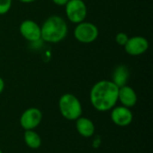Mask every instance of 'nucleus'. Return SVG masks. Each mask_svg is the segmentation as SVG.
<instances>
[{
    "label": "nucleus",
    "mask_w": 153,
    "mask_h": 153,
    "mask_svg": "<svg viewBox=\"0 0 153 153\" xmlns=\"http://www.w3.org/2000/svg\"><path fill=\"white\" fill-rule=\"evenodd\" d=\"M118 89L112 81H99L90 91L91 106L99 112L110 111L118 102Z\"/></svg>",
    "instance_id": "obj_1"
},
{
    "label": "nucleus",
    "mask_w": 153,
    "mask_h": 153,
    "mask_svg": "<svg viewBox=\"0 0 153 153\" xmlns=\"http://www.w3.org/2000/svg\"><path fill=\"white\" fill-rule=\"evenodd\" d=\"M41 39L48 43H58L65 39L68 26L64 18L59 15H51L40 26Z\"/></svg>",
    "instance_id": "obj_2"
},
{
    "label": "nucleus",
    "mask_w": 153,
    "mask_h": 153,
    "mask_svg": "<svg viewBox=\"0 0 153 153\" xmlns=\"http://www.w3.org/2000/svg\"><path fill=\"white\" fill-rule=\"evenodd\" d=\"M61 116L69 121H75L82 115V106L79 99L72 93L63 94L58 100Z\"/></svg>",
    "instance_id": "obj_3"
},
{
    "label": "nucleus",
    "mask_w": 153,
    "mask_h": 153,
    "mask_svg": "<svg viewBox=\"0 0 153 153\" xmlns=\"http://www.w3.org/2000/svg\"><path fill=\"white\" fill-rule=\"evenodd\" d=\"M74 36L80 43L90 44L98 39L99 29L94 23L83 21L76 24V27L74 30Z\"/></svg>",
    "instance_id": "obj_4"
},
{
    "label": "nucleus",
    "mask_w": 153,
    "mask_h": 153,
    "mask_svg": "<svg viewBox=\"0 0 153 153\" xmlns=\"http://www.w3.org/2000/svg\"><path fill=\"white\" fill-rule=\"evenodd\" d=\"M65 7L66 17L72 23L78 24L85 20L88 9L83 0H68Z\"/></svg>",
    "instance_id": "obj_5"
},
{
    "label": "nucleus",
    "mask_w": 153,
    "mask_h": 153,
    "mask_svg": "<svg viewBox=\"0 0 153 153\" xmlns=\"http://www.w3.org/2000/svg\"><path fill=\"white\" fill-rule=\"evenodd\" d=\"M43 114L38 108H29L22 112L20 117V126L26 130H34L41 123Z\"/></svg>",
    "instance_id": "obj_6"
},
{
    "label": "nucleus",
    "mask_w": 153,
    "mask_h": 153,
    "mask_svg": "<svg viewBox=\"0 0 153 153\" xmlns=\"http://www.w3.org/2000/svg\"><path fill=\"white\" fill-rule=\"evenodd\" d=\"M110 118L113 124L119 127H126L130 126L134 119V114L129 108L115 106L110 110Z\"/></svg>",
    "instance_id": "obj_7"
},
{
    "label": "nucleus",
    "mask_w": 153,
    "mask_h": 153,
    "mask_svg": "<svg viewBox=\"0 0 153 153\" xmlns=\"http://www.w3.org/2000/svg\"><path fill=\"white\" fill-rule=\"evenodd\" d=\"M125 50L130 56H140L144 54L149 48V41L143 36H134L129 38L126 43Z\"/></svg>",
    "instance_id": "obj_8"
},
{
    "label": "nucleus",
    "mask_w": 153,
    "mask_h": 153,
    "mask_svg": "<svg viewBox=\"0 0 153 153\" xmlns=\"http://www.w3.org/2000/svg\"><path fill=\"white\" fill-rule=\"evenodd\" d=\"M20 33L26 40L36 42L41 39L40 26L32 20H24L20 24Z\"/></svg>",
    "instance_id": "obj_9"
},
{
    "label": "nucleus",
    "mask_w": 153,
    "mask_h": 153,
    "mask_svg": "<svg viewBox=\"0 0 153 153\" xmlns=\"http://www.w3.org/2000/svg\"><path fill=\"white\" fill-rule=\"evenodd\" d=\"M137 100V94L132 87L125 85L118 89V101L122 106L129 108H134L136 105Z\"/></svg>",
    "instance_id": "obj_10"
},
{
    "label": "nucleus",
    "mask_w": 153,
    "mask_h": 153,
    "mask_svg": "<svg viewBox=\"0 0 153 153\" xmlns=\"http://www.w3.org/2000/svg\"><path fill=\"white\" fill-rule=\"evenodd\" d=\"M75 128L77 133L84 138H91L95 134L94 123L90 118L82 116L75 120Z\"/></svg>",
    "instance_id": "obj_11"
},
{
    "label": "nucleus",
    "mask_w": 153,
    "mask_h": 153,
    "mask_svg": "<svg viewBox=\"0 0 153 153\" xmlns=\"http://www.w3.org/2000/svg\"><path fill=\"white\" fill-rule=\"evenodd\" d=\"M128 79H129V70L126 65H120L115 68L112 75V82L118 88L126 85Z\"/></svg>",
    "instance_id": "obj_12"
},
{
    "label": "nucleus",
    "mask_w": 153,
    "mask_h": 153,
    "mask_svg": "<svg viewBox=\"0 0 153 153\" xmlns=\"http://www.w3.org/2000/svg\"><path fill=\"white\" fill-rule=\"evenodd\" d=\"M23 140L28 148L37 150L41 146L42 140L39 134L34 130H26L23 134Z\"/></svg>",
    "instance_id": "obj_13"
},
{
    "label": "nucleus",
    "mask_w": 153,
    "mask_h": 153,
    "mask_svg": "<svg viewBox=\"0 0 153 153\" xmlns=\"http://www.w3.org/2000/svg\"><path fill=\"white\" fill-rule=\"evenodd\" d=\"M12 7V0H0V15L7 13Z\"/></svg>",
    "instance_id": "obj_14"
},
{
    "label": "nucleus",
    "mask_w": 153,
    "mask_h": 153,
    "mask_svg": "<svg viewBox=\"0 0 153 153\" xmlns=\"http://www.w3.org/2000/svg\"><path fill=\"white\" fill-rule=\"evenodd\" d=\"M128 39H129V37H128L127 34L125 33V32H119V33H117V34L116 35V38H115L116 42H117L119 46H123V47L126 45V43L127 42Z\"/></svg>",
    "instance_id": "obj_15"
},
{
    "label": "nucleus",
    "mask_w": 153,
    "mask_h": 153,
    "mask_svg": "<svg viewBox=\"0 0 153 153\" xmlns=\"http://www.w3.org/2000/svg\"><path fill=\"white\" fill-rule=\"evenodd\" d=\"M101 144V140H100V136H96L95 139L93 140L92 142V146L93 148H99Z\"/></svg>",
    "instance_id": "obj_16"
},
{
    "label": "nucleus",
    "mask_w": 153,
    "mask_h": 153,
    "mask_svg": "<svg viewBox=\"0 0 153 153\" xmlns=\"http://www.w3.org/2000/svg\"><path fill=\"white\" fill-rule=\"evenodd\" d=\"M52 2L59 6H65L66 4V3L68 2V0H52Z\"/></svg>",
    "instance_id": "obj_17"
},
{
    "label": "nucleus",
    "mask_w": 153,
    "mask_h": 153,
    "mask_svg": "<svg viewBox=\"0 0 153 153\" xmlns=\"http://www.w3.org/2000/svg\"><path fill=\"white\" fill-rule=\"evenodd\" d=\"M4 81L3 80L2 77H0V94L4 91Z\"/></svg>",
    "instance_id": "obj_18"
},
{
    "label": "nucleus",
    "mask_w": 153,
    "mask_h": 153,
    "mask_svg": "<svg viewBox=\"0 0 153 153\" xmlns=\"http://www.w3.org/2000/svg\"><path fill=\"white\" fill-rule=\"evenodd\" d=\"M19 1L22 3H24V4H30V3H33L37 0H19Z\"/></svg>",
    "instance_id": "obj_19"
},
{
    "label": "nucleus",
    "mask_w": 153,
    "mask_h": 153,
    "mask_svg": "<svg viewBox=\"0 0 153 153\" xmlns=\"http://www.w3.org/2000/svg\"><path fill=\"white\" fill-rule=\"evenodd\" d=\"M0 153H3V152H2V150L0 149Z\"/></svg>",
    "instance_id": "obj_20"
}]
</instances>
